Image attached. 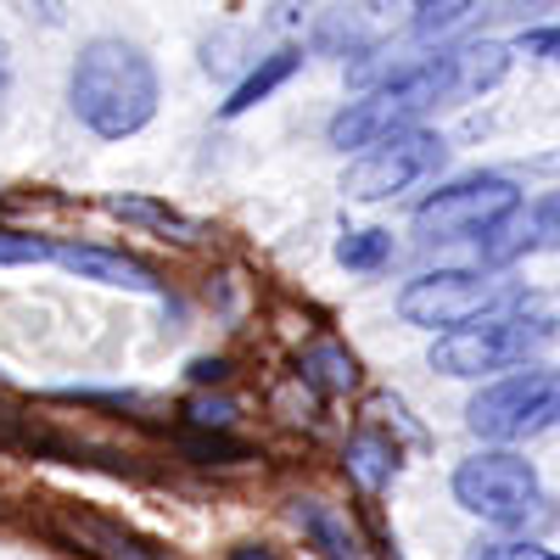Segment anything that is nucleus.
Returning <instances> with one entry per match:
<instances>
[{
  "mask_svg": "<svg viewBox=\"0 0 560 560\" xmlns=\"http://www.w3.org/2000/svg\"><path fill=\"white\" fill-rule=\"evenodd\" d=\"M158 68L140 45L118 34H96L73 57L68 73V107L96 140H129L158 118Z\"/></svg>",
  "mask_w": 560,
  "mask_h": 560,
  "instance_id": "nucleus-1",
  "label": "nucleus"
},
{
  "mask_svg": "<svg viewBox=\"0 0 560 560\" xmlns=\"http://www.w3.org/2000/svg\"><path fill=\"white\" fill-rule=\"evenodd\" d=\"M549 337H555V325L516 303V308H499L477 325L443 331L432 342V370H443V376H454V382H488V376H499V370L527 364Z\"/></svg>",
  "mask_w": 560,
  "mask_h": 560,
  "instance_id": "nucleus-2",
  "label": "nucleus"
},
{
  "mask_svg": "<svg viewBox=\"0 0 560 560\" xmlns=\"http://www.w3.org/2000/svg\"><path fill=\"white\" fill-rule=\"evenodd\" d=\"M454 504L465 516H477L488 527L504 533H522L533 516H544V482H538V465L516 448H482L471 459L454 465Z\"/></svg>",
  "mask_w": 560,
  "mask_h": 560,
  "instance_id": "nucleus-3",
  "label": "nucleus"
},
{
  "mask_svg": "<svg viewBox=\"0 0 560 560\" xmlns=\"http://www.w3.org/2000/svg\"><path fill=\"white\" fill-rule=\"evenodd\" d=\"M516 303H522V287L493 269H432V275H415L398 292V314L438 337L459 331V325H477L499 308H516Z\"/></svg>",
  "mask_w": 560,
  "mask_h": 560,
  "instance_id": "nucleus-4",
  "label": "nucleus"
},
{
  "mask_svg": "<svg viewBox=\"0 0 560 560\" xmlns=\"http://www.w3.org/2000/svg\"><path fill=\"white\" fill-rule=\"evenodd\" d=\"M560 420V376L544 364L533 370H510V376H493L471 404H465V427L488 443H522L538 438Z\"/></svg>",
  "mask_w": 560,
  "mask_h": 560,
  "instance_id": "nucleus-5",
  "label": "nucleus"
},
{
  "mask_svg": "<svg viewBox=\"0 0 560 560\" xmlns=\"http://www.w3.org/2000/svg\"><path fill=\"white\" fill-rule=\"evenodd\" d=\"M516 208H522V191L504 174H465L415 208V236L420 242H465V236L482 242Z\"/></svg>",
  "mask_w": 560,
  "mask_h": 560,
  "instance_id": "nucleus-6",
  "label": "nucleus"
},
{
  "mask_svg": "<svg viewBox=\"0 0 560 560\" xmlns=\"http://www.w3.org/2000/svg\"><path fill=\"white\" fill-rule=\"evenodd\" d=\"M448 158L443 135L438 129H404V135H387L376 140V147H364L348 174H342V197L348 202H387L398 191H409V185H420L427 174H438Z\"/></svg>",
  "mask_w": 560,
  "mask_h": 560,
  "instance_id": "nucleus-7",
  "label": "nucleus"
},
{
  "mask_svg": "<svg viewBox=\"0 0 560 560\" xmlns=\"http://www.w3.org/2000/svg\"><path fill=\"white\" fill-rule=\"evenodd\" d=\"M549 247H560V191L516 208L499 230H488V236H482V258L488 264H516V258L549 253Z\"/></svg>",
  "mask_w": 560,
  "mask_h": 560,
  "instance_id": "nucleus-8",
  "label": "nucleus"
},
{
  "mask_svg": "<svg viewBox=\"0 0 560 560\" xmlns=\"http://www.w3.org/2000/svg\"><path fill=\"white\" fill-rule=\"evenodd\" d=\"M443 68H448V107L459 102H477L510 73V45L499 39H471V45H454L443 51Z\"/></svg>",
  "mask_w": 560,
  "mask_h": 560,
  "instance_id": "nucleus-9",
  "label": "nucleus"
},
{
  "mask_svg": "<svg viewBox=\"0 0 560 560\" xmlns=\"http://www.w3.org/2000/svg\"><path fill=\"white\" fill-rule=\"evenodd\" d=\"M292 522L303 527V538H308L325 560H370L364 533L353 527V516H348V510H337V504L298 499V504H292Z\"/></svg>",
  "mask_w": 560,
  "mask_h": 560,
  "instance_id": "nucleus-10",
  "label": "nucleus"
},
{
  "mask_svg": "<svg viewBox=\"0 0 560 560\" xmlns=\"http://www.w3.org/2000/svg\"><path fill=\"white\" fill-rule=\"evenodd\" d=\"M51 258L62 269H73L79 280H102V287H124V292H163V280L147 264H135L124 253H107V247H57Z\"/></svg>",
  "mask_w": 560,
  "mask_h": 560,
  "instance_id": "nucleus-11",
  "label": "nucleus"
},
{
  "mask_svg": "<svg viewBox=\"0 0 560 560\" xmlns=\"http://www.w3.org/2000/svg\"><path fill=\"white\" fill-rule=\"evenodd\" d=\"M298 68H303V57H298V51H269V57H258V68H253V73H247V79H242L236 90H230V102H224L219 113H224V118H242L247 107L269 102L275 90L287 84V79H292Z\"/></svg>",
  "mask_w": 560,
  "mask_h": 560,
  "instance_id": "nucleus-12",
  "label": "nucleus"
},
{
  "mask_svg": "<svg viewBox=\"0 0 560 560\" xmlns=\"http://www.w3.org/2000/svg\"><path fill=\"white\" fill-rule=\"evenodd\" d=\"M298 370H303V382H308L314 393H325V398H342V393L359 387V364H353V353H348L342 342H314V348L298 359Z\"/></svg>",
  "mask_w": 560,
  "mask_h": 560,
  "instance_id": "nucleus-13",
  "label": "nucleus"
},
{
  "mask_svg": "<svg viewBox=\"0 0 560 560\" xmlns=\"http://www.w3.org/2000/svg\"><path fill=\"white\" fill-rule=\"evenodd\" d=\"M364 7L387 23H409L415 34H438V28L459 23L477 0H364Z\"/></svg>",
  "mask_w": 560,
  "mask_h": 560,
  "instance_id": "nucleus-14",
  "label": "nucleus"
},
{
  "mask_svg": "<svg viewBox=\"0 0 560 560\" xmlns=\"http://www.w3.org/2000/svg\"><path fill=\"white\" fill-rule=\"evenodd\" d=\"M348 471L364 482V488H387L398 477V443L382 438V432H359L348 443Z\"/></svg>",
  "mask_w": 560,
  "mask_h": 560,
  "instance_id": "nucleus-15",
  "label": "nucleus"
},
{
  "mask_svg": "<svg viewBox=\"0 0 560 560\" xmlns=\"http://www.w3.org/2000/svg\"><path fill=\"white\" fill-rule=\"evenodd\" d=\"M393 258H398V247H393L387 230H348L337 242V264L353 269V275H382Z\"/></svg>",
  "mask_w": 560,
  "mask_h": 560,
  "instance_id": "nucleus-16",
  "label": "nucleus"
},
{
  "mask_svg": "<svg viewBox=\"0 0 560 560\" xmlns=\"http://www.w3.org/2000/svg\"><path fill=\"white\" fill-rule=\"evenodd\" d=\"M107 208H113L118 219H135V224L168 230L174 242H197V236H202V224H197V219H185V213H174V208H163V202H147V197H113Z\"/></svg>",
  "mask_w": 560,
  "mask_h": 560,
  "instance_id": "nucleus-17",
  "label": "nucleus"
},
{
  "mask_svg": "<svg viewBox=\"0 0 560 560\" xmlns=\"http://www.w3.org/2000/svg\"><path fill=\"white\" fill-rule=\"evenodd\" d=\"M471 560H560V555L533 544V538H493V544H477Z\"/></svg>",
  "mask_w": 560,
  "mask_h": 560,
  "instance_id": "nucleus-18",
  "label": "nucleus"
},
{
  "mask_svg": "<svg viewBox=\"0 0 560 560\" xmlns=\"http://www.w3.org/2000/svg\"><path fill=\"white\" fill-rule=\"evenodd\" d=\"M57 247L39 236H18V230H0V264H45Z\"/></svg>",
  "mask_w": 560,
  "mask_h": 560,
  "instance_id": "nucleus-19",
  "label": "nucleus"
},
{
  "mask_svg": "<svg viewBox=\"0 0 560 560\" xmlns=\"http://www.w3.org/2000/svg\"><path fill=\"white\" fill-rule=\"evenodd\" d=\"M516 51H522V57H549V62H560V28H533V34H522Z\"/></svg>",
  "mask_w": 560,
  "mask_h": 560,
  "instance_id": "nucleus-20",
  "label": "nucleus"
},
{
  "mask_svg": "<svg viewBox=\"0 0 560 560\" xmlns=\"http://www.w3.org/2000/svg\"><path fill=\"white\" fill-rule=\"evenodd\" d=\"M230 415H236V404H230V398H197L191 404V420H197V427H230Z\"/></svg>",
  "mask_w": 560,
  "mask_h": 560,
  "instance_id": "nucleus-21",
  "label": "nucleus"
},
{
  "mask_svg": "<svg viewBox=\"0 0 560 560\" xmlns=\"http://www.w3.org/2000/svg\"><path fill=\"white\" fill-rule=\"evenodd\" d=\"M224 376H230L224 359H197V364H191V382H224Z\"/></svg>",
  "mask_w": 560,
  "mask_h": 560,
  "instance_id": "nucleus-22",
  "label": "nucleus"
},
{
  "mask_svg": "<svg viewBox=\"0 0 560 560\" xmlns=\"http://www.w3.org/2000/svg\"><path fill=\"white\" fill-rule=\"evenodd\" d=\"M230 560H280V555L264 549V544H236V549H230Z\"/></svg>",
  "mask_w": 560,
  "mask_h": 560,
  "instance_id": "nucleus-23",
  "label": "nucleus"
},
{
  "mask_svg": "<svg viewBox=\"0 0 560 560\" xmlns=\"http://www.w3.org/2000/svg\"><path fill=\"white\" fill-rule=\"evenodd\" d=\"M7 90H12V51H7V39H0V102H7Z\"/></svg>",
  "mask_w": 560,
  "mask_h": 560,
  "instance_id": "nucleus-24",
  "label": "nucleus"
}]
</instances>
